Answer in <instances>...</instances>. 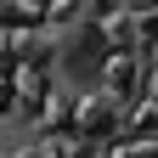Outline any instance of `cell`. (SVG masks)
I'll list each match as a JSON object with an SVG mask.
<instances>
[{"mask_svg":"<svg viewBox=\"0 0 158 158\" xmlns=\"http://www.w3.org/2000/svg\"><path fill=\"white\" fill-rule=\"evenodd\" d=\"M102 62H107V40H102V28H79V40H68V51H62V68H68L73 79H96V73H102Z\"/></svg>","mask_w":158,"mask_h":158,"instance_id":"obj_1","label":"cell"},{"mask_svg":"<svg viewBox=\"0 0 158 158\" xmlns=\"http://www.w3.org/2000/svg\"><path fill=\"white\" fill-rule=\"evenodd\" d=\"M124 6H135V11H152V6H158V0H124Z\"/></svg>","mask_w":158,"mask_h":158,"instance_id":"obj_2","label":"cell"},{"mask_svg":"<svg viewBox=\"0 0 158 158\" xmlns=\"http://www.w3.org/2000/svg\"><path fill=\"white\" fill-rule=\"evenodd\" d=\"M147 34H152V40H158V11H152V17H147Z\"/></svg>","mask_w":158,"mask_h":158,"instance_id":"obj_3","label":"cell"},{"mask_svg":"<svg viewBox=\"0 0 158 158\" xmlns=\"http://www.w3.org/2000/svg\"><path fill=\"white\" fill-rule=\"evenodd\" d=\"M90 6H113V0H90Z\"/></svg>","mask_w":158,"mask_h":158,"instance_id":"obj_4","label":"cell"}]
</instances>
